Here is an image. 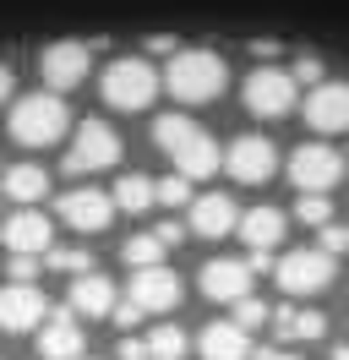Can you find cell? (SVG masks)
I'll use <instances>...</instances> for the list:
<instances>
[{
  "instance_id": "obj_1",
  "label": "cell",
  "mask_w": 349,
  "mask_h": 360,
  "mask_svg": "<svg viewBox=\"0 0 349 360\" xmlns=\"http://www.w3.org/2000/svg\"><path fill=\"white\" fill-rule=\"evenodd\" d=\"M153 142L174 158V175H186V180H208L218 164H224V153L213 148V136L202 131L191 115H158V120H153Z\"/></svg>"
},
{
  "instance_id": "obj_2",
  "label": "cell",
  "mask_w": 349,
  "mask_h": 360,
  "mask_svg": "<svg viewBox=\"0 0 349 360\" xmlns=\"http://www.w3.org/2000/svg\"><path fill=\"white\" fill-rule=\"evenodd\" d=\"M65 126H71V110H65L61 93H27V98H11V115H6V131L17 148H49V142H61Z\"/></svg>"
},
{
  "instance_id": "obj_3",
  "label": "cell",
  "mask_w": 349,
  "mask_h": 360,
  "mask_svg": "<svg viewBox=\"0 0 349 360\" xmlns=\"http://www.w3.org/2000/svg\"><path fill=\"white\" fill-rule=\"evenodd\" d=\"M224 82H229V66H224V55H213V49H180L170 60V71H164V88L180 104H208V98L224 93Z\"/></svg>"
},
{
  "instance_id": "obj_4",
  "label": "cell",
  "mask_w": 349,
  "mask_h": 360,
  "mask_svg": "<svg viewBox=\"0 0 349 360\" xmlns=\"http://www.w3.org/2000/svg\"><path fill=\"white\" fill-rule=\"evenodd\" d=\"M99 93H104L109 110L137 115V110H148V104H153V93H158V71H153L148 60H137V55H120V60H109Z\"/></svg>"
},
{
  "instance_id": "obj_5",
  "label": "cell",
  "mask_w": 349,
  "mask_h": 360,
  "mask_svg": "<svg viewBox=\"0 0 349 360\" xmlns=\"http://www.w3.org/2000/svg\"><path fill=\"white\" fill-rule=\"evenodd\" d=\"M338 175H344V158L333 153L327 142H300L289 153V180L300 186V197H327L338 186Z\"/></svg>"
},
{
  "instance_id": "obj_6",
  "label": "cell",
  "mask_w": 349,
  "mask_h": 360,
  "mask_svg": "<svg viewBox=\"0 0 349 360\" xmlns=\"http://www.w3.org/2000/svg\"><path fill=\"white\" fill-rule=\"evenodd\" d=\"M120 158V136L109 131V120H82L71 148H65V175H93Z\"/></svg>"
},
{
  "instance_id": "obj_7",
  "label": "cell",
  "mask_w": 349,
  "mask_h": 360,
  "mask_svg": "<svg viewBox=\"0 0 349 360\" xmlns=\"http://www.w3.org/2000/svg\"><path fill=\"white\" fill-rule=\"evenodd\" d=\"M273 278H279L284 295H317V290L333 284V257H327L322 246H317V251H284Z\"/></svg>"
},
{
  "instance_id": "obj_8",
  "label": "cell",
  "mask_w": 349,
  "mask_h": 360,
  "mask_svg": "<svg viewBox=\"0 0 349 360\" xmlns=\"http://www.w3.org/2000/svg\"><path fill=\"white\" fill-rule=\"evenodd\" d=\"M246 110L262 115V120H279V115H289V104H295V71H273L262 66L246 77Z\"/></svg>"
},
{
  "instance_id": "obj_9",
  "label": "cell",
  "mask_w": 349,
  "mask_h": 360,
  "mask_svg": "<svg viewBox=\"0 0 349 360\" xmlns=\"http://www.w3.org/2000/svg\"><path fill=\"white\" fill-rule=\"evenodd\" d=\"M87 44L82 39H55V44L39 55V77H44V88L49 93H71L77 82L87 77Z\"/></svg>"
},
{
  "instance_id": "obj_10",
  "label": "cell",
  "mask_w": 349,
  "mask_h": 360,
  "mask_svg": "<svg viewBox=\"0 0 349 360\" xmlns=\"http://www.w3.org/2000/svg\"><path fill=\"white\" fill-rule=\"evenodd\" d=\"M224 169L240 180V186H262V180L279 169V153H273V142L257 131H246L229 142V153H224Z\"/></svg>"
},
{
  "instance_id": "obj_11",
  "label": "cell",
  "mask_w": 349,
  "mask_h": 360,
  "mask_svg": "<svg viewBox=\"0 0 349 360\" xmlns=\"http://www.w3.org/2000/svg\"><path fill=\"white\" fill-rule=\"evenodd\" d=\"M251 278H257L251 262H240V257H213V262L202 268V295L240 306V300H251Z\"/></svg>"
},
{
  "instance_id": "obj_12",
  "label": "cell",
  "mask_w": 349,
  "mask_h": 360,
  "mask_svg": "<svg viewBox=\"0 0 349 360\" xmlns=\"http://www.w3.org/2000/svg\"><path fill=\"white\" fill-rule=\"evenodd\" d=\"M49 235H55V224L44 219L39 207H11V213H6V229H0V240H6L11 257H39V251H49Z\"/></svg>"
},
{
  "instance_id": "obj_13",
  "label": "cell",
  "mask_w": 349,
  "mask_h": 360,
  "mask_svg": "<svg viewBox=\"0 0 349 360\" xmlns=\"http://www.w3.org/2000/svg\"><path fill=\"white\" fill-rule=\"evenodd\" d=\"M82 349H87V338H82L77 311H71V306L49 311V322L39 328V355H44V360H87Z\"/></svg>"
},
{
  "instance_id": "obj_14",
  "label": "cell",
  "mask_w": 349,
  "mask_h": 360,
  "mask_svg": "<svg viewBox=\"0 0 349 360\" xmlns=\"http://www.w3.org/2000/svg\"><path fill=\"white\" fill-rule=\"evenodd\" d=\"M305 126L311 131H349V82H322L305 93Z\"/></svg>"
},
{
  "instance_id": "obj_15",
  "label": "cell",
  "mask_w": 349,
  "mask_h": 360,
  "mask_svg": "<svg viewBox=\"0 0 349 360\" xmlns=\"http://www.w3.org/2000/svg\"><path fill=\"white\" fill-rule=\"evenodd\" d=\"M240 213L224 191H208V197H196L191 202V235H202V240H224V235H240Z\"/></svg>"
},
{
  "instance_id": "obj_16",
  "label": "cell",
  "mask_w": 349,
  "mask_h": 360,
  "mask_svg": "<svg viewBox=\"0 0 349 360\" xmlns=\"http://www.w3.org/2000/svg\"><path fill=\"white\" fill-rule=\"evenodd\" d=\"M0 322H6V333H27V328L49 322V300L39 295V284H6V295H0Z\"/></svg>"
},
{
  "instance_id": "obj_17",
  "label": "cell",
  "mask_w": 349,
  "mask_h": 360,
  "mask_svg": "<svg viewBox=\"0 0 349 360\" xmlns=\"http://www.w3.org/2000/svg\"><path fill=\"white\" fill-rule=\"evenodd\" d=\"M126 300L142 306V311H170V306H180V278L170 268H142V273H131Z\"/></svg>"
},
{
  "instance_id": "obj_18",
  "label": "cell",
  "mask_w": 349,
  "mask_h": 360,
  "mask_svg": "<svg viewBox=\"0 0 349 360\" xmlns=\"http://www.w3.org/2000/svg\"><path fill=\"white\" fill-rule=\"evenodd\" d=\"M109 213H115V197L93 191V186L65 191V197H61V219H65L71 229H109Z\"/></svg>"
},
{
  "instance_id": "obj_19",
  "label": "cell",
  "mask_w": 349,
  "mask_h": 360,
  "mask_svg": "<svg viewBox=\"0 0 349 360\" xmlns=\"http://www.w3.org/2000/svg\"><path fill=\"white\" fill-rule=\"evenodd\" d=\"M77 316H115L120 311V295L109 284L104 273H82V278H71V300H65Z\"/></svg>"
},
{
  "instance_id": "obj_20",
  "label": "cell",
  "mask_w": 349,
  "mask_h": 360,
  "mask_svg": "<svg viewBox=\"0 0 349 360\" xmlns=\"http://www.w3.org/2000/svg\"><path fill=\"white\" fill-rule=\"evenodd\" d=\"M196 349H202V360H251V338L240 322H208Z\"/></svg>"
},
{
  "instance_id": "obj_21",
  "label": "cell",
  "mask_w": 349,
  "mask_h": 360,
  "mask_svg": "<svg viewBox=\"0 0 349 360\" xmlns=\"http://www.w3.org/2000/svg\"><path fill=\"white\" fill-rule=\"evenodd\" d=\"M240 240H246V251H273L284 240V213L279 207H251L240 219Z\"/></svg>"
},
{
  "instance_id": "obj_22",
  "label": "cell",
  "mask_w": 349,
  "mask_h": 360,
  "mask_svg": "<svg viewBox=\"0 0 349 360\" xmlns=\"http://www.w3.org/2000/svg\"><path fill=\"white\" fill-rule=\"evenodd\" d=\"M44 191H49V175H44L39 164H11V169H6V197H11V207H39Z\"/></svg>"
},
{
  "instance_id": "obj_23",
  "label": "cell",
  "mask_w": 349,
  "mask_h": 360,
  "mask_svg": "<svg viewBox=\"0 0 349 360\" xmlns=\"http://www.w3.org/2000/svg\"><path fill=\"white\" fill-rule=\"evenodd\" d=\"M273 328H279L284 338H300V344H311V338L327 333V316H322V311H300V306H284V311H273Z\"/></svg>"
},
{
  "instance_id": "obj_24",
  "label": "cell",
  "mask_w": 349,
  "mask_h": 360,
  "mask_svg": "<svg viewBox=\"0 0 349 360\" xmlns=\"http://www.w3.org/2000/svg\"><path fill=\"white\" fill-rule=\"evenodd\" d=\"M158 202V180L148 175H120L115 180V207H126V213H142V207Z\"/></svg>"
},
{
  "instance_id": "obj_25",
  "label": "cell",
  "mask_w": 349,
  "mask_h": 360,
  "mask_svg": "<svg viewBox=\"0 0 349 360\" xmlns=\"http://www.w3.org/2000/svg\"><path fill=\"white\" fill-rule=\"evenodd\" d=\"M164 251H170V246L158 240V229H148V235H131L126 246H120V257L142 273V268H164Z\"/></svg>"
},
{
  "instance_id": "obj_26",
  "label": "cell",
  "mask_w": 349,
  "mask_h": 360,
  "mask_svg": "<svg viewBox=\"0 0 349 360\" xmlns=\"http://www.w3.org/2000/svg\"><path fill=\"white\" fill-rule=\"evenodd\" d=\"M148 349H153V360H180L186 355V333H180L174 322H158L148 333Z\"/></svg>"
},
{
  "instance_id": "obj_27",
  "label": "cell",
  "mask_w": 349,
  "mask_h": 360,
  "mask_svg": "<svg viewBox=\"0 0 349 360\" xmlns=\"http://www.w3.org/2000/svg\"><path fill=\"white\" fill-rule=\"evenodd\" d=\"M295 219L327 229V224H333V202H327V197H295Z\"/></svg>"
},
{
  "instance_id": "obj_28",
  "label": "cell",
  "mask_w": 349,
  "mask_h": 360,
  "mask_svg": "<svg viewBox=\"0 0 349 360\" xmlns=\"http://www.w3.org/2000/svg\"><path fill=\"white\" fill-rule=\"evenodd\" d=\"M49 268H55V273H77V278H82V273H93V257H87L82 246H65V251H49Z\"/></svg>"
},
{
  "instance_id": "obj_29",
  "label": "cell",
  "mask_w": 349,
  "mask_h": 360,
  "mask_svg": "<svg viewBox=\"0 0 349 360\" xmlns=\"http://www.w3.org/2000/svg\"><path fill=\"white\" fill-rule=\"evenodd\" d=\"M158 202H164V207L191 202V180H186V175H164V180H158Z\"/></svg>"
},
{
  "instance_id": "obj_30",
  "label": "cell",
  "mask_w": 349,
  "mask_h": 360,
  "mask_svg": "<svg viewBox=\"0 0 349 360\" xmlns=\"http://www.w3.org/2000/svg\"><path fill=\"white\" fill-rule=\"evenodd\" d=\"M267 316H273V311H267L262 300H240V306H235V322H240V328H246V333H251V328H262Z\"/></svg>"
},
{
  "instance_id": "obj_31",
  "label": "cell",
  "mask_w": 349,
  "mask_h": 360,
  "mask_svg": "<svg viewBox=\"0 0 349 360\" xmlns=\"http://www.w3.org/2000/svg\"><path fill=\"white\" fill-rule=\"evenodd\" d=\"M295 82L322 88V60H317V55H295Z\"/></svg>"
},
{
  "instance_id": "obj_32",
  "label": "cell",
  "mask_w": 349,
  "mask_h": 360,
  "mask_svg": "<svg viewBox=\"0 0 349 360\" xmlns=\"http://www.w3.org/2000/svg\"><path fill=\"white\" fill-rule=\"evenodd\" d=\"M6 273H11V284H33V273H39V257H11V262H6Z\"/></svg>"
},
{
  "instance_id": "obj_33",
  "label": "cell",
  "mask_w": 349,
  "mask_h": 360,
  "mask_svg": "<svg viewBox=\"0 0 349 360\" xmlns=\"http://www.w3.org/2000/svg\"><path fill=\"white\" fill-rule=\"evenodd\" d=\"M322 251H327V257L349 251V229H344V224H327V229H322Z\"/></svg>"
},
{
  "instance_id": "obj_34",
  "label": "cell",
  "mask_w": 349,
  "mask_h": 360,
  "mask_svg": "<svg viewBox=\"0 0 349 360\" xmlns=\"http://www.w3.org/2000/svg\"><path fill=\"white\" fill-rule=\"evenodd\" d=\"M115 360H153L148 338H120V349H115Z\"/></svg>"
},
{
  "instance_id": "obj_35",
  "label": "cell",
  "mask_w": 349,
  "mask_h": 360,
  "mask_svg": "<svg viewBox=\"0 0 349 360\" xmlns=\"http://www.w3.org/2000/svg\"><path fill=\"white\" fill-rule=\"evenodd\" d=\"M186 229H191V224H158V240H164V246H180V240H186Z\"/></svg>"
},
{
  "instance_id": "obj_36",
  "label": "cell",
  "mask_w": 349,
  "mask_h": 360,
  "mask_svg": "<svg viewBox=\"0 0 349 360\" xmlns=\"http://www.w3.org/2000/svg\"><path fill=\"white\" fill-rule=\"evenodd\" d=\"M137 316H142V306H131V300H126V306H120V311H115V322H120V328H131V322H137Z\"/></svg>"
},
{
  "instance_id": "obj_37",
  "label": "cell",
  "mask_w": 349,
  "mask_h": 360,
  "mask_svg": "<svg viewBox=\"0 0 349 360\" xmlns=\"http://www.w3.org/2000/svg\"><path fill=\"white\" fill-rule=\"evenodd\" d=\"M257 360H300V355H289V349H267V355H257Z\"/></svg>"
},
{
  "instance_id": "obj_38",
  "label": "cell",
  "mask_w": 349,
  "mask_h": 360,
  "mask_svg": "<svg viewBox=\"0 0 349 360\" xmlns=\"http://www.w3.org/2000/svg\"><path fill=\"white\" fill-rule=\"evenodd\" d=\"M333 360H349V349H333Z\"/></svg>"
}]
</instances>
